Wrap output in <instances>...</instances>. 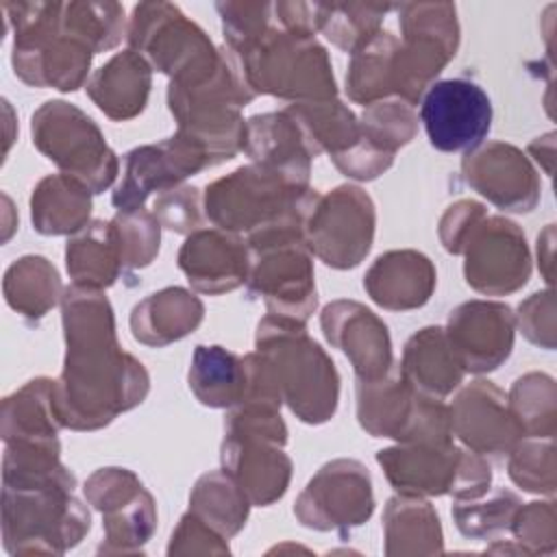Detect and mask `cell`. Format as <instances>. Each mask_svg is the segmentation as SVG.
<instances>
[{
    "label": "cell",
    "mask_w": 557,
    "mask_h": 557,
    "mask_svg": "<svg viewBox=\"0 0 557 557\" xmlns=\"http://www.w3.org/2000/svg\"><path fill=\"white\" fill-rule=\"evenodd\" d=\"M518 507H520V500L516 494H511L507 490H498L487 503L455 505L453 516L463 535L479 537V535L511 527V520H513Z\"/></svg>",
    "instance_id": "60d3db41"
},
{
    "label": "cell",
    "mask_w": 557,
    "mask_h": 557,
    "mask_svg": "<svg viewBox=\"0 0 557 557\" xmlns=\"http://www.w3.org/2000/svg\"><path fill=\"white\" fill-rule=\"evenodd\" d=\"M398 39L392 33H376L366 46L352 52L346 85L352 100L374 104L396 94V50Z\"/></svg>",
    "instance_id": "1f68e13d"
},
{
    "label": "cell",
    "mask_w": 557,
    "mask_h": 557,
    "mask_svg": "<svg viewBox=\"0 0 557 557\" xmlns=\"http://www.w3.org/2000/svg\"><path fill=\"white\" fill-rule=\"evenodd\" d=\"M416 115L407 102H374L359 122L361 139L376 152L392 157L416 133Z\"/></svg>",
    "instance_id": "74e56055"
},
{
    "label": "cell",
    "mask_w": 557,
    "mask_h": 557,
    "mask_svg": "<svg viewBox=\"0 0 557 557\" xmlns=\"http://www.w3.org/2000/svg\"><path fill=\"white\" fill-rule=\"evenodd\" d=\"M257 352L265 359L281 398L309 424L326 422L337 407L339 376L302 322L268 315L257 329Z\"/></svg>",
    "instance_id": "3957f363"
},
{
    "label": "cell",
    "mask_w": 557,
    "mask_h": 557,
    "mask_svg": "<svg viewBox=\"0 0 557 557\" xmlns=\"http://www.w3.org/2000/svg\"><path fill=\"white\" fill-rule=\"evenodd\" d=\"M444 333L463 372H490L511 352L513 315L503 302L472 300L450 311Z\"/></svg>",
    "instance_id": "2e32d148"
},
{
    "label": "cell",
    "mask_w": 557,
    "mask_h": 557,
    "mask_svg": "<svg viewBox=\"0 0 557 557\" xmlns=\"http://www.w3.org/2000/svg\"><path fill=\"white\" fill-rule=\"evenodd\" d=\"M509 476L522 485L527 492H546L555 490L553 479V440L542 446L540 442L520 444L511 453Z\"/></svg>",
    "instance_id": "b9f144b4"
},
{
    "label": "cell",
    "mask_w": 557,
    "mask_h": 557,
    "mask_svg": "<svg viewBox=\"0 0 557 557\" xmlns=\"http://www.w3.org/2000/svg\"><path fill=\"white\" fill-rule=\"evenodd\" d=\"M302 242L326 265L355 268L372 246L374 205L366 191L344 185L302 196Z\"/></svg>",
    "instance_id": "ba28073f"
},
{
    "label": "cell",
    "mask_w": 557,
    "mask_h": 557,
    "mask_svg": "<svg viewBox=\"0 0 557 557\" xmlns=\"http://www.w3.org/2000/svg\"><path fill=\"white\" fill-rule=\"evenodd\" d=\"M374 509L368 468L355 459H337L320 468L296 503V516L313 529H350Z\"/></svg>",
    "instance_id": "5bb4252c"
},
{
    "label": "cell",
    "mask_w": 557,
    "mask_h": 557,
    "mask_svg": "<svg viewBox=\"0 0 557 557\" xmlns=\"http://www.w3.org/2000/svg\"><path fill=\"white\" fill-rule=\"evenodd\" d=\"M126 37L131 50L144 52L159 72L172 76V83L205 78L224 63V54L202 28L168 2L137 4Z\"/></svg>",
    "instance_id": "5b68a950"
},
{
    "label": "cell",
    "mask_w": 557,
    "mask_h": 557,
    "mask_svg": "<svg viewBox=\"0 0 557 557\" xmlns=\"http://www.w3.org/2000/svg\"><path fill=\"white\" fill-rule=\"evenodd\" d=\"M509 409L522 431L531 437H553L555 385L546 374H527L513 383Z\"/></svg>",
    "instance_id": "8d00e7d4"
},
{
    "label": "cell",
    "mask_w": 557,
    "mask_h": 557,
    "mask_svg": "<svg viewBox=\"0 0 557 557\" xmlns=\"http://www.w3.org/2000/svg\"><path fill=\"white\" fill-rule=\"evenodd\" d=\"M59 26L96 54L122 39L124 9L115 2H67L61 4Z\"/></svg>",
    "instance_id": "d590c367"
},
{
    "label": "cell",
    "mask_w": 557,
    "mask_h": 557,
    "mask_svg": "<svg viewBox=\"0 0 557 557\" xmlns=\"http://www.w3.org/2000/svg\"><path fill=\"white\" fill-rule=\"evenodd\" d=\"M91 189L67 174L46 176L33 191V224L44 235L76 233L87 224Z\"/></svg>",
    "instance_id": "f1b7e54d"
},
{
    "label": "cell",
    "mask_w": 557,
    "mask_h": 557,
    "mask_svg": "<svg viewBox=\"0 0 557 557\" xmlns=\"http://www.w3.org/2000/svg\"><path fill=\"white\" fill-rule=\"evenodd\" d=\"M420 120L433 148L442 152H470L490 133L492 102L474 81L446 78L426 89Z\"/></svg>",
    "instance_id": "8fae6325"
},
{
    "label": "cell",
    "mask_w": 557,
    "mask_h": 557,
    "mask_svg": "<svg viewBox=\"0 0 557 557\" xmlns=\"http://www.w3.org/2000/svg\"><path fill=\"white\" fill-rule=\"evenodd\" d=\"M248 385L244 357L222 346H196L189 368V387L209 407H235Z\"/></svg>",
    "instance_id": "f546056e"
},
{
    "label": "cell",
    "mask_w": 557,
    "mask_h": 557,
    "mask_svg": "<svg viewBox=\"0 0 557 557\" xmlns=\"http://www.w3.org/2000/svg\"><path fill=\"white\" fill-rule=\"evenodd\" d=\"M61 281L44 257H22L4 274L7 302L28 318H41L59 298Z\"/></svg>",
    "instance_id": "d6a6232c"
},
{
    "label": "cell",
    "mask_w": 557,
    "mask_h": 557,
    "mask_svg": "<svg viewBox=\"0 0 557 557\" xmlns=\"http://www.w3.org/2000/svg\"><path fill=\"white\" fill-rule=\"evenodd\" d=\"M15 28V74L37 87L74 91L87 76L94 52L59 26L61 2H7Z\"/></svg>",
    "instance_id": "277c9868"
},
{
    "label": "cell",
    "mask_w": 557,
    "mask_h": 557,
    "mask_svg": "<svg viewBox=\"0 0 557 557\" xmlns=\"http://www.w3.org/2000/svg\"><path fill=\"white\" fill-rule=\"evenodd\" d=\"M255 163L268 165L307 187L313 152L300 126L287 111L255 115L246 122L244 146Z\"/></svg>",
    "instance_id": "603a6c76"
},
{
    "label": "cell",
    "mask_w": 557,
    "mask_h": 557,
    "mask_svg": "<svg viewBox=\"0 0 557 557\" xmlns=\"http://www.w3.org/2000/svg\"><path fill=\"white\" fill-rule=\"evenodd\" d=\"M396 9L403 28L396 52V96L413 104L431 78L455 57L459 24L455 4L448 2H413Z\"/></svg>",
    "instance_id": "30bf717a"
},
{
    "label": "cell",
    "mask_w": 557,
    "mask_h": 557,
    "mask_svg": "<svg viewBox=\"0 0 557 557\" xmlns=\"http://www.w3.org/2000/svg\"><path fill=\"white\" fill-rule=\"evenodd\" d=\"M307 187L261 165H244L207 185V218L224 231H257L296 211Z\"/></svg>",
    "instance_id": "9c48e42d"
},
{
    "label": "cell",
    "mask_w": 557,
    "mask_h": 557,
    "mask_svg": "<svg viewBox=\"0 0 557 557\" xmlns=\"http://www.w3.org/2000/svg\"><path fill=\"white\" fill-rule=\"evenodd\" d=\"M326 339L348 355L357 381H376L392 370V342L387 326L366 307L337 300L322 311Z\"/></svg>",
    "instance_id": "d6986e66"
},
{
    "label": "cell",
    "mask_w": 557,
    "mask_h": 557,
    "mask_svg": "<svg viewBox=\"0 0 557 557\" xmlns=\"http://www.w3.org/2000/svg\"><path fill=\"white\" fill-rule=\"evenodd\" d=\"M187 281L205 294L235 289L248 278L250 257L244 242L222 231H194L178 252Z\"/></svg>",
    "instance_id": "7402d4cb"
},
{
    "label": "cell",
    "mask_w": 557,
    "mask_h": 557,
    "mask_svg": "<svg viewBox=\"0 0 557 557\" xmlns=\"http://www.w3.org/2000/svg\"><path fill=\"white\" fill-rule=\"evenodd\" d=\"M389 483L405 496L446 494L457 498H479L490 490L492 470L476 455L446 444L405 442V446L379 450Z\"/></svg>",
    "instance_id": "8992f818"
},
{
    "label": "cell",
    "mask_w": 557,
    "mask_h": 557,
    "mask_svg": "<svg viewBox=\"0 0 557 557\" xmlns=\"http://www.w3.org/2000/svg\"><path fill=\"white\" fill-rule=\"evenodd\" d=\"M54 381L35 379L20 392L4 398L2 435L7 442L15 440H54L61 426L54 413Z\"/></svg>",
    "instance_id": "4dcf8cb0"
},
{
    "label": "cell",
    "mask_w": 557,
    "mask_h": 557,
    "mask_svg": "<svg viewBox=\"0 0 557 557\" xmlns=\"http://www.w3.org/2000/svg\"><path fill=\"white\" fill-rule=\"evenodd\" d=\"M122 263L128 268H144L159 250V220L144 211H120L113 220Z\"/></svg>",
    "instance_id": "ab89813d"
},
{
    "label": "cell",
    "mask_w": 557,
    "mask_h": 557,
    "mask_svg": "<svg viewBox=\"0 0 557 557\" xmlns=\"http://www.w3.org/2000/svg\"><path fill=\"white\" fill-rule=\"evenodd\" d=\"M72 485L4 487V540H48L74 546L89 531V513L72 498Z\"/></svg>",
    "instance_id": "4fadbf2b"
},
{
    "label": "cell",
    "mask_w": 557,
    "mask_h": 557,
    "mask_svg": "<svg viewBox=\"0 0 557 557\" xmlns=\"http://www.w3.org/2000/svg\"><path fill=\"white\" fill-rule=\"evenodd\" d=\"M363 287L376 305L405 311L429 300L435 287V270L422 252L392 250L374 261Z\"/></svg>",
    "instance_id": "cb8c5ba5"
},
{
    "label": "cell",
    "mask_w": 557,
    "mask_h": 557,
    "mask_svg": "<svg viewBox=\"0 0 557 557\" xmlns=\"http://www.w3.org/2000/svg\"><path fill=\"white\" fill-rule=\"evenodd\" d=\"M213 165L207 148L185 133L154 144L141 146L126 154V172L122 185L113 194L120 211L141 209L152 191L174 189L187 176Z\"/></svg>",
    "instance_id": "9a60e30c"
},
{
    "label": "cell",
    "mask_w": 557,
    "mask_h": 557,
    "mask_svg": "<svg viewBox=\"0 0 557 557\" xmlns=\"http://www.w3.org/2000/svg\"><path fill=\"white\" fill-rule=\"evenodd\" d=\"M466 281L481 294L500 296L529 281L531 259L524 233L505 218H481L466 235Z\"/></svg>",
    "instance_id": "7c38bea8"
},
{
    "label": "cell",
    "mask_w": 557,
    "mask_h": 557,
    "mask_svg": "<svg viewBox=\"0 0 557 557\" xmlns=\"http://www.w3.org/2000/svg\"><path fill=\"white\" fill-rule=\"evenodd\" d=\"M63 329L67 352L52 394L63 426L98 429L144 400L148 374L120 348L113 311L100 289L78 285L65 289Z\"/></svg>",
    "instance_id": "6da1fadb"
},
{
    "label": "cell",
    "mask_w": 557,
    "mask_h": 557,
    "mask_svg": "<svg viewBox=\"0 0 557 557\" xmlns=\"http://www.w3.org/2000/svg\"><path fill=\"white\" fill-rule=\"evenodd\" d=\"M189 511L228 537L242 529L248 516V498L226 472H209L196 483Z\"/></svg>",
    "instance_id": "836d02e7"
},
{
    "label": "cell",
    "mask_w": 557,
    "mask_h": 557,
    "mask_svg": "<svg viewBox=\"0 0 557 557\" xmlns=\"http://www.w3.org/2000/svg\"><path fill=\"white\" fill-rule=\"evenodd\" d=\"M226 59L252 94L265 91L302 102L333 100L337 94L326 50L311 35L268 24L255 39L226 48Z\"/></svg>",
    "instance_id": "7a4b0ae2"
},
{
    "label": "cell",
    "mask_w": 557,
    "mask_h": 557,
    "mask_svg": "<svg viewBox=\"0 0 557 557\" xmlns=\"http://www.w3.org/2000/svg\"><path fill=\"white\" fill-rule=\"evenodd\" d=\"M33 144L63 174L81 181L91 194L107 189L117 174V159L89 115L63 100L44 102L33 113Z\"/></svg>",
    "instance_id": "52a82bcc"
},
{
    "label": "cell",
    "mask_w": 557,
    "mask_h": 557,
    "mask_svg": "<svg viewBox=\"0 0 557 557\" xmlns=\"http://www.w3.org/2000/svg\"><path fill=\"white\" fill-rule=\"evenodd\" d=\"M222 463L252 505H270L281 498L292 474V461L281 444L244 431H226Z\"/></svg>",
    "instance_id": "ffe728a7"
},
{
    "label": "cell",
    "mask_w": 557,
    "mask_h": 557,
    "mask_svg": "<svg viewBox=\"0 0 557 557\" xmlns=\"http://www.w3.org/2000/svg\"><path fill=\"white\" fill-rule=\"evenodd\" d=\"M385 533H387V542L418 540L420 553H422L420 542L429 544V548L435 553L442 550V529H440L437 513L424 500H416L409 496L392 498L385 511Z\"/></svg>",
    "instance_id": "f35d334b"
},
{
    "label": "cell",
    "mask_w": 557,
    "mask_h": 557,
    "mask_svg": "<svg viewBox=\"0 0 557 557\" xmlns=\"http://www.w3.org/2000/svg\"><path fill=\"white\" fill-rule=\"evenodd\" d=\"M463 174L481 196L505 211L527 213L540 198V183L527 157L509 144H487L463 157Z\"/></svg>",
    "instance_id": "e0dca14e"
},
{
    "label": "cell",
    "mask_w": 557,
    "mask_h": 557,
    "mask_svg": "<svg viewBox=\"0 0 557 557\" xmlns=\"http://www.w3.org/2000/svg\"><path fill=\"white\" fill-rule=\"evenodd\" d=\"M392 4H315L318 30H322L337 48L346 52H357L366 46L376 33Z\"/></svg>",
    "instance_id": "e575fe53"
},
{
    "label": "cell",
    "mask_w": 557,
    "mask_h": 557,
    "mask_svg": "<svg viewBox=\"0 0 557 557\" xmlns=\"http://www.w3.org/2000/svg\"><path fill=\"white\" fill-rule=\"evenodd\" d=\"M400 372L420 394L431 398L450 394L463 376V368L440 326H426L407 342Z\"/></svg>",
    "instance_id": "4316f807"
},
{
    "label": "cell",
    "mask_w": 557,
    "mask_h": 557,
    "mask_svg": "<svg viewBox=\"0 0 557 557\" xmlns=\"http://www.w3.org/2000/svg\"><path fill=\"white\" fill-rule=\"evenodd\" d=\"M154 218L176 233L198 231L202 224L200 196L194 187H174L154 200Z\"/></svg>",
    "instance_id": "7bdbcfd3"
},
{
    "label": "cell",
    "mask_w": 557,
    "mask_h": 557,
    "mask_svg": "<svg viewBox=\"0 0 557 557\" xmlns=\"http://www.w3.org/2000/svg\"><path fill=\"white\" fill-rule=\"evenodd\" d=\"M202 313L205 307L194 294L181 287H168L135 305L131 329L137 342L165 346L194 331L200 324Z\"/></svg>",
    "instance_id": "484cf974"
},
{
    "label": "cell",
    "mask_w": 557,
    "mask_h": 557,
    "mask_svg": "<svg viewBox=\"0 0 557 557\" xmlns=\"http://www.w3.org/2000/svg\"><path fill=\"white\" fill-rule=\"evenodd\" d=\"M65 263L78 287L102 289L113 285L124 268L113 222L96 220L87 224L85 231L67 242Z\"/></svg>",
    "instance_id": "83f0119b"
},
{
    "label": "cell",
    "mask_w": 557,
    "mask_h": 557,
    "mask_svg": "<svg viewBox=\"0 0 557 557\" xmlns=\"http://www.w3.org/2000/svg\"><path fill=\"white\" fill-rule=\"evenodd\" d=\"M85 496L102 511L109 540L144 544L154 529V503L126 468H102L85 483Z\"/></svg>",
    "instance_id": "44dd1931"
},
{
    "label": "cell",
    "mask_w": 557,
    "mask_h": 557,
    "mask_svg": "<svg viewBox=\"0 0 557 557\" xmlns=\"http://www.w3.org/2000/svg\"><path fill=\"white\" fill-rule=\"evenodd\" d=\"M87 91L111 120L135 117L150 94V67L139 52L128 48L91 76Z\"/></svg>",
    "instance_id": "d4e9b609"
},
{
    "label": "cell",
    "mask_w": 557,
    "mask_h": 557,
    "mask_svg": "<svg viewBox=\"0 0 557 557\" xmlns=\"http://www.w3.org/2000/svg\"><path fill=\"white\" fill-rule=\"evenodd\" d=\"M448 411L453 433L476 455L500 457L522 437L505 394L490 381L468 385Z\"/></svg>",
    "instance_id": "ac0fdd59"
}]
</instances>
